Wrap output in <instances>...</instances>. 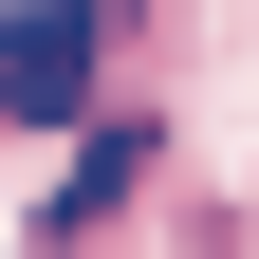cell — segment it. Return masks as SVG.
<instances>
[{"label":"cell","mask_w":259,"mask_h":259,"mask_svg":"<svg viewBox=\"0 0 259 259\" xmlns=\"http://www.w3.org/2000/svg\"><path fill=\"white\" fill-rule=\"evenodd\" d=\"M74 93H93V0H37L19 19V130H74Z\"/></svg>","instance_id":"6da1fadb"}]
</instances>
